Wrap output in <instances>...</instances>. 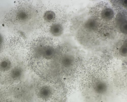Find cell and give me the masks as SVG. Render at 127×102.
Here are the masks:
<instances>
[{
  "label": "cell",
  "instance_id": "7a4b0ae2",
  "mask_svg": "<svg viewBox=\"0 0 127 102\" xmlns=\"http://www.w3.org/2000/svg\"><path fill=\"white\" fill-rule=\"evenodd\" d=\"M107 84L104 82L99 81L95 83L94 86L95 92L99 95L104 94L106 92L108 88Z\"/></svg>",
  "mask_w": 127,
  "mask_h": 102
},
{
  "label": "cell",
  "instance_id": "8992f818",
  "mask_svg": "<svg viewBox=\"0 0 127 102\" xmlns=\"http://www.w3.org/2000/svg\"><path fill=\"white\" fill-rule=\"evenodd\" d=\"M84 26L89 30H93L96 29L97 27V23L94 19H90L85 23Z\"/></svg>",
  "mask_w": 127,
  "mask_h": 102
},
{
  "label": "cell",
  "instance_id": "5b68a950",
  "mask_svg": "<svg viewBox=\"0 0 127 102\" xmlns=\"http://www.w3.org/2000/svg\"><path fill=\"white\" fill-rule=\"evenodd\" d=\"M43 18L45 21L48 23H51L54 21L56 18L55 13L51 10H48L44 13Z\"/></svg>",
  "mask_w": 127,
  "mask_h": 102
},
{
  "label": "cell",
  "instance_id": "30bf717a",
  "mask_svg": "<svg viewBox=\"0 0 127 102\" xmlns=\"http://www.w3.org/2000/svg\"><path fill=\"white\" fill-rule=\"evenodd\" d=\"M28 15L27 12L25 11L21 10L18 12L17 14V18L19 20L23 21L28 18Z\"/></svg>",
  "mask_w": 127,
  "mask_h": 102
},
{
  "label": "cell",
  "instance_id": "7c38bea8",
  "mask_svg": "<svg viewBox=\"0 0 127 102\" xmlns=\"http://www.w3.org/2000/svg\"><path fill=\"white\" fill-rule=\"evenodd\" d=\"M127 50V41H126L120 49V52L121 55L124 56H126Z\"/></svg>",
  "mask_w": 127,
  "mask_h": 102
},
{
  "label": "cell",
  "instance_id": "8fae6325",
  "mask_svg": "<svg viewBox=\"0 0 127 102\" xmlns=\"http://www.w3.org/2000/svg\"><path fill=\"white\" fill-rule=\"evenodd\" d=\"M11 66V63L8 60H5L1 62V67L3 71H6L8 70Z\"/></svg>",
  "mask_w": 127,
  "mask_h": 102
},
{
  "label": "cell",
  "instance_id": "52a82bcc",
  "mask_svg": "<svg viewBox=\"0 0 127 102\" xmlns=\"http://www.w3.org/2000/svg\"><path fill=\"white\" fill-rule=\"evenodd\" d=\"M51 95L50 89L47 87L43 88L40 90L39 95L42 99H46L49 98Z\"/></svg>",
  "mask_w": 127,
  "mask_h": 102
},
{
  "label": "cell",
  "instance_id": "9c48e42d",
  "mask_svg": "<svg viewBox=\"0 0 127 102\" xmlns=\"http://www.w3.org/2000/svg\"><path fill=\"white\" fill-rule=\"evenodd\" d=\"M121 18L120 28L121 31L123 33L127 34V20L123 17Z\"/></svg>",
  "mask_w": 127,
  "mask_h": 102
},
{
  "label": "cell",
  "instance_id": "277c9868",
  "mask_svg": "<svg viewBox=\"0 0 127 102\" xmlns=\"http://www.w3.org/2000/svg\"><path fill=\"white\" fill-rule=\"evenodd\" d=\"M114 13L113 10L109 8H106L103 9L101 13L103 18L106 20L112 19L114 16Z\"/></svg>",
  "mask_w": 127,
  "mask_h": 102
},
{
  "label": "cell",
  "instance_id": "ba28073f",
  "mask_svg": "<svg viewBox=\"0 0 127 102\" xmlns=\"http://www.w3.org/2000/svg\"><path fill=\"white\" fill-rule=\"evenodd\" d=\"M10 74L11 76L13 79L17 80L22 75V71L20 68H16L12 70Z\"/></svg>",
  "mask_w": 127,
  "mask_h": 102
},
{
  "label": "cell",
  "instance_id": "4fadbf2b",
  "mask_svg": "<svg viewBox=\"0 0 127 102\" xmlns=\"http://www.w3.org/2000/svg\"><path fill=\"white\" fill-rule=\"evenodd\" d=\"M122 4L124 6L126 7L127 6V0H126L122 1Z\"/></svg>",
  "mask_w": 127,
  "mask_h": 102
},
{
  "label": "cell",
  "instance_id": "6da1fadb",
  "mask_svg": "<svg viewBox=\"0 0 127 102\" xmlns=\"http://www.w3.org/2000/svg\"><path fill=\"white\" fill-rule=\"evenodd\" d=\"M50 32L53 36L56 37L61 36L63 34L64 29L63 25L60 23L53 24L50 26Z\"/></svg>",
  "mask_w": 127,
  "mask_h": 102
},
{
  "label": "cell",
  "instance_id": "3957f363",
  "mask_svg": "<svg viewBox=\"0 0 127 102\" xmlns=\"http://www.w3.org/2000/svg\"><path fill=\"white\" fill-rule=\"evenodd\" d=\"M41 49V54L44 57L49 59L51 58L54 56L55 51L53 48L48 46L42 48Z\"/></svg>",
  "mask_w": 127,
  "mask_h": 102
}]
</instances>
